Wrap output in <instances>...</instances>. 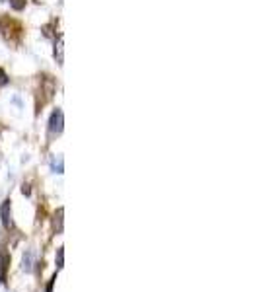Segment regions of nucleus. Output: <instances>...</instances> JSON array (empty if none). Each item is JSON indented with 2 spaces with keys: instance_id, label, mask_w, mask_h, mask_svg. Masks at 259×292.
Instances as JSON below:
<instances>
[{
  "instance_id": "obj_1",
  "label": "nucleus",
  "mask_w": 259,
  "mask_h": 292,
  "mask_svg": "<svg viewBox=\"0 0 259 292\" xmlns=\"http://www.w3.org/2000/svg\"><path fill=\"white\" fill-rule=\"evenodd\" d=\"M49 135L51 137H55V135H61L62 129H64V115H62V111L57 107L53 113H51L49 117Z\"/></svg>"
},
{
  "instance_id": "obj_5",
  "label": "nucleus",
  "mask_w": 259,
  "mask_h": 292,
  "mask_svg": "<svg viewBox=\"0 0 259 292\" xmlns=\"http://www.w3.org/2000/svg\"><path fill=\"white\" fill-rule=\"evenodd\" d=\"M55 59L59 64H62V61H64V57H62V37H59L55 43Z\"/></svg>"
},
{
  "instance_id": "obj_9",
  "label": "nucleus",
  "mask_w": 259,
  "mask_h": 292,
  "mask_svg": "<svg viewBox=\"0 0 259 292\" xmlns=\"http://www.w3.org/2000/svg\"><path fill=\"white\" fill-rule=\"evenodd\" d=\"M55 280H57V275L53 277V279L49 280V284H47V288H45V292H53V284H55Z\"/></svg>"
},
{
  "instance_id": "obj_6",
  "label": "nucleus",
  "mask_w": 259,
  "mask_h": 292,
  "mask_svg": "<svg viewBox=\"0 0 259 292\" xmlns=\"http://www.w3.org/2000/svg\"><path fill=\"white\" fill-rule=\"evenodd\" d=\"M10 6H12L14 10H24L25 8V0H10Z\"/></svg>"
},
{
  "instance_id": "obj_3",
  "label": "nucleus",
  "mask_w": 259,
  "mask_h": 292,
  "mask_svg": "<svg viewBox=\"0 0 259 292\" xmlns=\"http://www.w3.org/2000/svg\"><path fill=\"white\" fill-rule=\"evenodd\" d=\"M8 271H10V254L2 249L0 252V284H6Z\"/></svg>"
},
{
  "instance_id": "obj_4",
  "label": "nucleus",
  "mask_w": 259,
  "mask_h": 292,
  "mask_svg": "<svg viewBox=\"0 0 259 292\" xmlns=\"http://www.w3.org/2000/svg\"><path fill=\"white\" fill-rule=\"evenodd\" d=\"M31 267H33V254L31 252H27V254L24 255V259H22V269L24 271H31Z\"/></svg>"
},
{
  "instance_id": "obj_10",
  "label": "nucleus",
  "mask_w": 259,
  "mask_h": 292,
  "mask_svg": "<svg viewBox=\"0 0 259 292\" xmlns=\"http://www.w3.org/2000/svg\"><path fill=\"white\" fill-rule=\"evenodd\" d=\"M22 193H24V195H29V185H24V187H22Z\"/></svg>"
},
{
  "instance_id": "obj_8",
  "label": "nucleus",
  "mask_w": 259,
  "mask_h": 292,
  "mask_svg": "<svg viewBox=\"0 0 259 292\" xmlns=\"http://www.w3.org/2000/svg\"><path fill=\"white\" fill-rule=\"evenodd\" d=\"M62 263H64V252H62V247H59V252H57V267L61 269Z\"/></svg>"
},
{
  "instance_id": "obj_7",
  "label": "nucleus",
  "mask_w": 259,
  "mask_h": 292,
  "mask_svg": "<svg viewBox=\"0 0 259 292\" xmlns=\"http://www.w3.org/2000/svg\"><path fill=\"white\" fill-rule=\"evenodd\" d=\"M8 82H10V78H8V74H6V72H4L2 68H0V88H2V86H6Z\"/></svg>"
},
{
  "instance_id": "obj_2",
  "label": "nucleus",
  "mask_w": 259,
  "mask_h": 292,
  "mask_svg": "<svg viewBox=\"0 0 259 292\" xmlns=\"http://www.w3.org/2000/svg\"><path fill=\"white\" fill-rule=\"evenodd\" d=\"M0 218H2V224L6 230H14V220H12V201L6 199L4 203L0 204Z\"/></svg>"
}]
</instances>
